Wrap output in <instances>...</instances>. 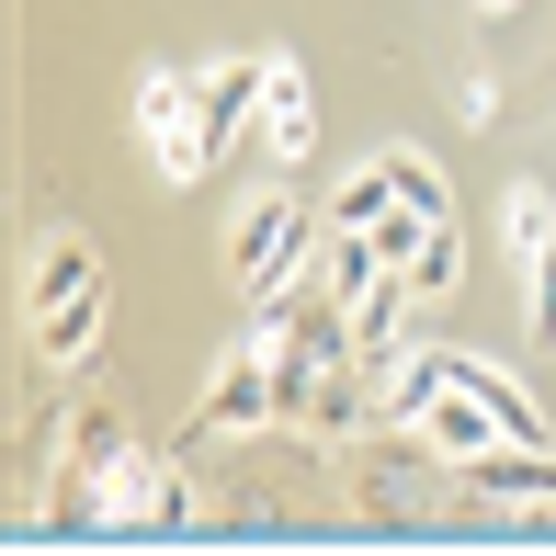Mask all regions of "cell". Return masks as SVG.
<instances>
[{
	"mask_svg": "<svg viewBox=\"0 0 556 556\" xmlns=\"http://www.w3.org/2000/svg\"><path fill=\"white\" fill-rule=\"evenodd\" d=\"M318 239H330V216H307L285 182H273V193H250V205L227 216V273H239V295H250V307L295 295V285L318 273Z\"/></svg>",
	"mask_w": 556,
	"mask_h": 556,
	"instance_id": "6da1fadb",
	"label": "cell"
},
{
	"mask_svg": "<svg viewBox=\"0 0 556 556\" xmlns=\"http://www.w3.org/2000/svg\"><path fill=\"white\" fill-rule=\"evenodd\" d=\"M239 432H285V397H273V341H262V330H250V341L205 375V397H193V420H182V454L239 443Z\"/></svg>",
	"mask_w": 556,
	"mask_h": 556,
	"instance_id": "7a4b0ae2",
	"label": "cell"
},
{
	"mask_svg": "<svg viewBox=\"0 0 556 556\" xmlns=\"http://www.w3.org/2000/svg\"><path fill=\"white\" fill-rule=\"evenodd\" d=\"M103 534H193V477L170 454L125 443L103 466Z\"/></svg>",
	"mask_w": 556,
	"mask_h": 556,
	"instance_id": "3957f363",
	"label": "cell"
},
{
	"mask_svg": "<svg viewBox=\"0 0 556 556\" xmlns=\"http://www.w3.org/2000/svg\"><path fill=\"white\" fill-rule=\"evenodd\" d=\"M137 137H148V160H160V182H205V160H216L182 68H148V80H137Z\"/></svg>",
	"mask_w": 556,
	"mask_h": 556,
	"instance_id": "277c9868",
	"label": "cell"
},
{
	"mask_svg": "<svg viewBox=\"0 0 556 556\" xmlns=\"http://www.w3.org/2000/svg\"><path fill=\"white\" fill-rule=\"evenodd\" d=\"M466 511H556V443H489L454 466Z\"/></svg>",
	"mask_w": 556,
	"mask_h": 556,
	"instance_id": "5b68a950",
	"label": "cell"
},
{
	"mask_svg": "<svg viewBox=\"0 0 556 556\" xmlns=\"http://www.w3.org/2000/svg\"><path fill=\"white\" fill-rule=\"evenodd\" d=\"M262 91H273V58H216L205 80H193V114H205V137L227 148L239 125H262Z\"/></svg>",
	"mask_w": 556,
	"mask_h": 556,
	"instance_id": "8992f818",
	"label": "cell"
},
{
	"mask_svg": "<svg viewBox=\"0 0 556 556\" xmlns=\"http://www.w3.org/2000/svg\"><path fill=\"white\" fill-rule=\"evenodd\" d=\"M103 285V250L80 239V227H58V239L35 250V273H23V318H46V307H68V295H91Z\"/></svg>",
	"mask_w": 556,
	"mask_h": 556,
	"instance_id": "52a82bcc",
	"label": "cell"
},
{
	"mask_svg": "<svg viewBox=\"0 0 556 556\" xmlns=\"http://www.w3.org/2000/svg\"><path fill=\"white\" fill-rule=\"evenodd\" d=\"M409 307H420V295H409V273H375V285L352 295V352H364L375 375L409 352Z\"/></svg>",
	"mask_w": 556,
	"mask_h": 556,
	"instance_id": "ba28073f",
	"label": "cell"
},
{
	"mask_svg": "<svg viewBox=\"0 0 556 556\" xmlns=\"http://www.w3.org/2000/svg\"><path fill=\"white\" fill-rule=\"evenodd\" d=\"M420 477H432V432H387V454L352 466V500H364V511H409Z\"/></svg>",
	"mask_w": 556,
	"mask_h": 556,
	"instance_id": "9c48e42d",
	"label": "cell"
},
{
	"mask_svg": "<svg viewBox=\"0 0 556 556\" xmlns=\"http://www.w3.org/2000/svg\"><path fill=\"white\" fill-rule=\"evenodd\" d=\"M420 432H432V454H443V466H466V454L511 443V432H500V409H489L477 387H454V375H443V397H432V409H420Z\"/></svg>",
	"mask_w": 556,
	"mask_h": 556,
	"instance_id": "30bf717a",
	"label": "cell"
},
{
	"mask_svg": "<svg viewBox=\"0 0 556 556\" xmlns=\"http://www.w3.org/2000/svg\"><path fill=\"white\" fill-rule=\"evenodd\" d=\"M114 454H125V409L114 397H80V409L58 420V477H103Z\"/></svg>",
	"mask_w": 556,
	"mask_h": 556,
	"instance_id": "8fae6325",
	"label": "cell"
},
{
	"mask_svg": "<svg viewBox=\"0 0 556 556\" xmlns=\"http://www.w3.org/2000/svg\"><path fill=\"white\" fill-rule=\"evenodd\" d=\"M307 137H318V103H307V68H285V58H273V91H262V148H273V160H307Z\"/></svg>",
	"mask_w": 556,
	"mask_h": 556,
	"instance_id": "7c38bea8",
	"label": "cell"
},
{
	"mask_svg": "<svg viewBox=\"0 0 556 556\" xmlns=\"http://www.w3.org/2000/svg\"><path fill=\"white\" fill-rule=\"evenodd\" d=\"M103 330H114V285H91V295H68V307L35 318V352H46V364H91Z\"/></svg>",
	"mask_w": 556,
	"mask_h": 556,
	"instance_id": "4fadbf2b",
	"label": "cell"
},
{
	"mask_svg": "<svg viewBox=\"0 0 556 556\" xmlns=\"http://www.w3.org/2000/svg\"><path fill=\"white\" fill-rule=\"evenodd\" d=\"M397 273H409V295H420V307L466 285V239H454V216H443V227H420V250H409V262H397Z\"/></svg>",
	"mask_w": 556,
	"mask_h": 556,
	"instance_id": "5bb4252c",
	"label": "cell"
},
{
	"mask_svg": "<svg viewBox=\"0 0 556 556\" xmlns=\"http://www.w3.org/2000/svg\"><path fill=\"white\" fill-rule=\"evenodd\" d=\"M375 160H387V182H397V205H409L420 227H443V216H454V193H443V170L420 160V148H375Z\"/></svg>",
	"mask_w": 556,
	"mask_h": 556,
	"instance_id": "9a60e30c",
	"label": "cell"
},
{
	"mask_svg": "<svg viewBox=\"0 0 556 556\" xmlns=\"http://www.w3.org/2000/svg\"><path fill=\"white\" fill-rule=\"evenodd\" d=\"M500 239H511V262H534V250H556V193L522 182L511 205H500Z\"/></svg>",
	"mask_w": 556,
	"mask_h": 556,
	"instance_id": "2e32d148",
	"label": "cell"
},
{
	"mask_svg": "<svg viewBox=\"0 0 556 556\" xmlns=\"http://www.w3.org/2000/svg\"><path fill=\"white\" fill-rule=\"evenodd\" d=\"M397 205V182H387V160H364V170H352V182L330 193V227H375V216H387Z\"/></svg>",
	"mask_w": 556,
	"mask_h": 556,
	"instance_id": "e0dca14e",
	"label": "cell"
},
{
	"mask_svg": "<svg viewBox=\"0 0 556 556\" xmlns=\"http://www.w3.org/2000/svg\"><path fill=\"white\" fill-rule=\"evenodd\" d=\"M522 341L556 352V250H534V262H522Z\"/></svg>",
	"mask_w": 556,
	"mask_h": 556,
	"instance_id": "ac0fdd59",
	"label": "cell"
},
{
	"mask_svg": "<svg viewBox=\"0 0 556 556\" xmlns=\"http://www.w3.org/2000/svg\"><path fill=\"white\" fill-rule=\"evenodd\" d=\"M454 114H466V125H489V114H500V80H489V68H477V80H454Z\"/></svg>",
	"mask_w": 556,
	"mask_h": 556,
	"instance_id": "d6986e66",
	"label": "cell"
},
{
	"mask_svg": "<svg viewBox=\"0 0 556 556\" xmlns=\"http://www.w3.org/2000/svg\"><path fill=\"white\" fill-rule=\"evenodd\" d=\"M477 12H511V0H477Z\"/></svg>",
	"mask_w": 556,
	"mask_h": 556,
	"instance_id": "ffe728a7",
	"label": "cell"
}]
</instances>
